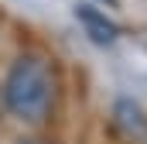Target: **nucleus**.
<instances>
[{
	"mask_svg": "<svg viewBox=\"0 0 147 144\" xmlns=\"http://www.w3.org/2000/svg\"><path fill=\"white\" fill-rule=\"evenodd\" d=\"M58 100L55 62L41 52H21L3 79V107L21 124H45Z\"/></svg>",
	"mask_w": 147,
	"mask_h": 144,
	"instance_id": "1",
	"label": "nucleus"
},
{
	"mask_svg": "<svg viewBox=\"0 0 147 144\" xmlns=\"http://www.w3.org/2000/svg\"><path fill=\"white\" fill-rule=\"evenodd\" d=\"M75 17H79V24L86 28V35L92 38L96 45H113V41L120 38V28L113 24L103 10H96V7H89V3L75 7Z\"/></svg>",
	"mask_w": 147,
	"mask_h": 144,
	"instance_id": "2",
	"label": "nucleus"
},
{
	"mask_svg": "<svg viewBox=\"0 0 147 144\" xmlns=\"http://www.w3.org/2000/svg\"><path fill=\"white\" fill-rule=\"evenodd\" d=\"M17 144H51V141H41V137H28V141H17Z\"/></svg>",
	"mask_w": 147,
	"mask_h": 144,
	"instance_id": "3",
	"label": "nucleus"
},
{
	"mask_svg": "<svg viewBox=\"0 0 147 144\" xmlns=\"http://www.w3.org/2000/svg\"><path fill=\"white\" fill-rule=\"evenodd\" d=\"M110 3H113V0H110Z\"/></svg>",
	"mask_w": 147,
	"mask_h": 144,
	"instance_id": "4",
	"label": "nucleus"
}]
</instances>
